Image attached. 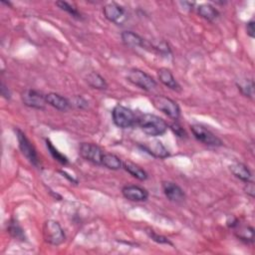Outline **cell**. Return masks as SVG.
<instances>
[{
    "label": "cell",
    "instance_id": "6da1fadb",
    "mask_svg": "<svg viewBox=\"0 0 255 255\" xmlns=\"http://www.w3.org/2000/svg\"><path fill=\"white\" fill-rule=\"evenodd\" d=\"M138 125L141 130L150 137H159L168 131V123L161 117L154 114H142L138 118Z\"/></svg>",
    "mask_w": 255,
    "mask_h": 255
},
{
    "label": "cell",
    "instance_id": "7a4b0ae2",
    "mask_svg": "<svg viewBox=\"0 0 255 255\" xmlns=\"http://www.w3.org/2000/svg\"><path fill=\"white\" fill-rule=\"evenodd\" d=\"M114 124L121 129H130L138 124V118L131 109L117 105L112 112Z\"/></svg>",
    "mask_w": 255,
    "mask_h": 255
},
{
    "label": "cell",
    "instance_id": "3957f363",
    "mask_svg": "<svg viewBox=\"0 0 255 255\" xmlns=\"http://www.w3.org/2000/svg\"><path fill=\"white\" fill-rule=\"evenodd\" d=\"M153 105L159 111L166 114L170 119L176 121L180 117V108L177 103L163 95H156L152 98Z\"/></svg>",
    "mask_w": 255,
    "mask_h": 255
},
{
    "label": "cell",
    "instance_id": "277c9868",
    "mask_svg": "<svg viewBox=\"0 0 255 255\" xmlns=\"http://www.w3.org/2000/svg\"><path fill=\"white\" fill-rule=\"evenodd\" d=\"M127 79L133 85L144 90L151 92L157 87L156 80L147 73L140 70V69H131L127 75Z\"/></svg>",
    "mask_w": 255,
    "mask_h": 255
},
{
    "label": "cell",
    "instance_id": "5b68a950",
    "mask_svg": "<svg viewBox=\"0 0 255 255\" xmlns=\"http://www.w3.org/2000/svg\"><path fill=\"white\" fill-rule=\"evenodd\" d=\"M43 236L47 243L54 246L62 244L66 239V235L60 224L52 220L45 222L43 227Z\"/></svg>",
    "mask_w": 255,
    "mask_h": 255
},
{
    "label": "cell",
    "instance_id": "8992f818",
    "mask_svg": "<svg viewBox=\"0 0 255 255\" xmlns=\"http://www.w3.org/2000/svg\"><path fill=\"white\" fill-rule=\"evenodd\" d=\"M15 132H16L17 141H18L19 149H20L21 153L32 166L38 168L39 167V158H38L37 153H36V150L33 147V144L31 143L29 139L26 137V135L21 130L16 129Z\"/></svg>",
    "mask_w": 255,
    "mask_h": 255
},
{
    "label": "cell",
    "instance_id": "52a82bcc",
    "mask_svg": "<svg viewBox=\"0 0 255 255\" xmlns=\"http://www.w3.org/2000/svg\"><path fill=\"white\" fill-rule=\"evenodd\" d=\"M103 13L108 21L116 25H123L128 19L126 9L122 5L115 2L106 4L103 7Z\"/></svg>",
    "mask_w": 255,
    "mask_h": 255
},
{
    "label": "cell",
    "instance_id": "ba28073f",
    "mask_svg": "<svg viewBox=\"0 0 255 255\" xmlns=\"http://www.w3.org/2000/svg\"><path fill=\"white\" fill-rule=\"evenodd\" d=\"M191 130L195 138L206 145H211V147H221L223 145V142L220 138L201 125H193L191 126Z\"/></svg>",
    "mask_w": 255,
    "mask_h": 255
},
{
    "label": "cell",
    "instance_id": "9c48e42d",
    "mask_svg": "<svg viewBox=\"0 0 255 255\" xmlns=\"http://www.w3.org/2000/svg\"><path fill=\"white\" fill-rule=\"evenodd\" d=\"M21 100L25 106L32 109H37V110H44L47 104L45 95L33 89L23 91L21 94Z\"/></svg>",
    "mask_w": 255,
    "mask_h": 255
},
{
    "label": "cell",
    "instance_id": "30bf717a",
    "mask_svg": "<svg viewBox=\"0 0 255 255\" xmlns=\"http://www.w3.org/2000/svg\"><path fill=\"white\" fill-rule=\"evenodd\" d=\"M80 155L86 161L95 165H102L104 156L103 150L99 145L92 142H82L80 145Z\"/></svg>",
    "mask_w": 255,
    "mask_h": 255
},
{
    "label": "cell",
    "instance_id": "8fae6325",
    "mask_svg": "<svg viewBox=\"0 0 255 255\" xmlns=\"http://www.w3.org/2000/svg\"><path fill=\"white\" fill-rule=\"evenodd\" d=\"M163 191L170 201L177 203L186 199V194L184 190L175 183H172V181H164Z\"/></svg>",
    "mask_w": 255,
    "mask_h": 255
},
{
    "label": "cell",
    "instance_id": "7c38bea8",
    "mask_svg": "<svg viewBox=\"0 0 255 255\" xmlns=\"http://www.w3.org/2000/svg\"><path fill=\"white\" fill-rule=\"evenodd\" d=\"M140 147L144 152H147L148 154H150L153 157L158 158V159H166V158L170 157V153L167 150V148L165 147L161 141H158V140L143 142V143L140 144Z\"/></svg>",
    "mask_w": 255,
    "mask_h": 255
},
{
    "label": "cell",
    "instance_id": "4fadbf2b",
    "mask_svg": "<svg viewBox=\"0 0 255 255\" xmlns=\"http://www.w3.org/2000/svg\"><path fill=\"white\" fill-rule=\"evenodd\" d=\"M122 194L131 201H145L149 198L148 191L139 186H126L123 188Z\"/></svg>",
    "mask_w": 255,
    "mask_h": 255
},
{
    "label": "cell",
    "instance_id": "5bb4252c",
    "mask_svg": "<svg viewBox=\"0 0 255 255\" xmlns=\"http://www.w3.org/2000/svg\"><path fill=\"white\" fill-rule=\"evenodd\" d=\"M159 80L161 83H163L166 87L170 88L172 91L175 92H180L181 87L178 84V82L175 80L174 76L172 75V73L170 72V69L168 68H161L158 73Z\"/></svg>",
    "mask_w": 255,
    "mask_h": 255
},
{
    "label": "cell",
    "instance_id": "9a60e30c",
    "mask_svg": "<svg viewBox=\"0 0 255 255\" xmlns=\"http://www.w3.org/2000/svg\"><path fill=\"white\" fill-rule=\"evenodd\" d=\"M46 103L51 107L57 109L59 111H67L71 106V103L65 97L57 94V93H49L45 95Z\"/></svg>",
    "mask_w": 255,
    "mask_h": 255
},
{
    "label": "cell",
    "instance_id": "2e32d148",
    "mask_svg": "<svg viewBox=\"0 0 255 255\" xmlns=\"http://www.w3.org/2000/svg\"><path fill=\"white\" fill-rule=\"evenodd\" d=\"M123 43L128 47H142L144 48L145 40L141 36L133 31H124L121 34Z\"/></svg>",
    "mask_w": 255,
    "mask_h": 255
},
{
    "label": "cell",
    "instance_id": "e0dca14e",
    "mask_svg": "<svg viewBox=\"0 0 255 255\" xmlns=\"http://www.w3.org/2000/svg\"><path fill=\"white\" fill-rule=\"evenodd\" d=\"M229 169L235 177L244 181V183H247V181H250L252 179L251 170L246 165L242 163H234L229 167Z\"/></svg>",
    "mask_w": 255,
    "mask_h": 255
},
{
    "label": "cell",
    "instance_id": "ac0fdd59",
    "mask_svg": "<svg viewBox=\"0 0 255 255\" xmlns=\"http://www.w3.org/2000/svg\"><path fill=\"white\" fill-rule=\"evenodd\" d=\"M123 168L130 173L132 174L134 177H136L139 180H145L148 179V173L143 169H142L140 166H138L137 164L131 162V161H126L123 162Z\"/></svg>",
    "mask_w": 255,
    "mask_h": 255
},
{
    "label": "cell",
    "instance_id": "d6986e66",
    "mask_svg": "<svg viewBox=\"0 0 255 255\" xmlns=\"http://www.w3.org/2000/svg\"><path fill=\"white\" fill-rule=\"evenodd\" d=\"M198 15L207 20V21H214L216 20L218 17H220V11H218L214 6H212L211 4H200L198 7Z\"/></svg>",
    "mask_w": 255,
    "mask_h": 255
},
{
    "label": "cell",
    "instance_id": "ffe728a7",
    "mask_svg": "<svg viewBox=\"0 0 255 255\" xmlns=\"http://www.w3.org/2000/svg\"><path fill=\"white\" fill-rule=\"evenodd\" d=\"M102 166L105 168L112 170H119L123 168V161L114 154H104L102 159Z\"/></svg>",
    "mask_w": 255,
    "mask_h": 255
},
{
    "label": "cell",
    "instance_id": "44dd1931",
    "mask_svg": "<svg viewBox=\"0 0 255 255\" xmlns=\"http://www.w3.org/2000/svg\"><path fill=\"white\" fill-rule=\"evenodd\" d=\"M86 81H87L88 85L94 89L106 90L108 88V84H107L106 80L100 74H98L97 72L89 73L86 77Z\"/></svg>",
    "mask_w": 255,
    "mask_h": 255
},
{
    "label": "cell",
    "instance_id": "7402d4cb",
    "mask_svg": "<svg viewBox=\"0 0 255 255\" xmlns=\"http://www.w3.org/2000/svg\"><path fill=\"white\" fill-rule=\"evenodd\" d=\"M235 235L238 239L248 243H252L254 240V229L252 227L245 226V227H239V225L235 227Z\"/></svg>",
    "mask_w": 255,
    "mask_h": 255
},
{
    "label": "cell",
    "instance_id": "603a6c76",
    "mask_svg": "<svg viewBox=\"0 0 255 255\" xmlns=\"http://www.w3.org/2000/svg\"><path fill=\"white\" fill-rule=\"evenodd\" d=\"M7 230L9 232V234L17 239V240H20V241H24L26 239V236H25V232L23 230V228L21 227V226L19 225V223L16 221V220H11L8 224V227H7Z\"/></svg>",
    "mask_w": 255,
    "mask_h": 255
},
{
    "label": "cell",
    "instance_id": "cb8c5ba5",
    "mask_svg": "<svg viewBox=\"0 0 255 255\" xmlns=\"http://www.w3.org/2000/svg\"><path fill=\"white\" fill-rule=\"evenodd\" d=\"M238 87V90L241 92L242 95L245 97H248L250 99H253L254 96V82L252 79H245L240 81L236 84Z\"/></svg>",
    "mask_w": 255,
    "mask_h": 255
},
{
    "label": "cell",
    "instance_id": "d4e9b609",
    "mask_svg": "<svg viewBox=\"0 0 255 255\" xmlns=\"http://www.w3.org/2000/svg\"><path fill=\"white\" fill-rule=\"evenodd\" d=\"M56 5L63 11L67 12L68 14H70L72 17H74L78 20H83V15L82 13L73 5H71L70 3L66 2V1H57Z\"/></svg>",
    "mask_w": 255,
    "mask_h": 255
},
{
    "label": "cell",
    "instance_id": "484cf974",
    "mask_svg": "<svg viewBox=\"0 0 255 255\" xmlns=\"http://www.w3.org/2000/svg\"><path fill=\"white\" fill-rule=\"evenodd\" d=\"M46 145H47L49 153L51 154L52 158H53L55 161H57L58 163H60V164L63 165V166H66V165L69 164L68 158H67L65 155H63L62 153H60V152L54 147V144H53L49 140H46Z\"/></svg>",
    "mask_w": 255,
    "mask_h": 255
},
{
    "label": "cell",
    "instance_id": "4316f807",
    "mask_svg": "<svg viewBox=\"0 0 255 255\" xmlns=\"http://www.w3.org/2000/svg\"><path fill=\"white\" fill-rule=\"evenodd\" d=\"M147 234L149 235V237H150L153 241H155V242H157V243H159V244H168V245H171V246L173 245L172 242H171L168 237L157 233L156 231H154V230L151 229V228H148V229H147Z\"/></svg>",
    "mask_w": 255,
    "mask_h": 255
},
{
    "label": "cell",
    "instance_id": "83f0119b",
    "mask_svg": "<svg viewBox=\"0 0 255 255\" xmlns=\"http://www.w3.org/2000/svg\"><path fill=\"white\" fill-rule=\"evenodd\" d=\"M170 130L173 132V134L175 135V136H177L178 138H181V139H184V138H186L188 135H187V132H186V130L181 127L178 123H173V124H171L170 125Z\"/></svg>",
    "mask_w": 255,
    "mask_h": 255
},
{
    "label": "cell",
    "instance_id": "f1b7e54d",
    "mask_svg": "<svg viewBox=\"0 0 255 255\" xmlns=\"http://www.w3.org/2000/svg\"><path fill=\"white\" fill-rule=\"evenodd\" d=\"M255 22L253 19H251L250 21H248L246 23V33L249 36L250 38H254L255 37Z\"/></svg>",
    "mask_w": 255,
    "mask_h": 255
},
{
    "label": "cell",
    "instance_id": "f546056e",
    "mask_svg": "<svg viewBox=\"0 0 255 255\" xmlns=\"http://www.w3.org/2000/svg\"><path fill=\"white\" fill-rule=\"evenodd\" d=\"M244 192H245L248 196H250L251 198H254V196H255V186H254V183H253L252 180L247 181V183H245Z\"/></svg>",
    "mask_w": 255,
    "mask_h": 255
},
{
    "label": "cell",
    "instance_id": "4dcf8cb0",
    "mask_svg": "<svg viewBox=\"0 0 255 255\" xmlns=\"http://www.w3.org/2000/svg\"><path fill=\"white\" fill-rule=\"evenodd\" d=\"M0 92H1V96L6 99V100H10L11 99V92L10 90L5 86V84L2 82L1 85H0Z\"/></svg>",
    "mask_w": 255,
    "mask_h": 255
},
{
    "label": "cell",
    "instance_id": "1f68e13d",
    "mask_svg": "<svg viewBox=\"0 0 255 255\" xmlns=\"http://www.w3.org/2000/svg\"><path fill=\"white\" fill-rule=\"evenodd\" d=\"M74 105L77 107V108H80V109H84L87 107V102L80 96H77L74 98Z\"/></svg>",
    "mask_w": 255,
    "mask_h": 255
},
{
    "label": "cell",
    "instance_id": "d6a6232c",
    "mask_svg": "<svg viewBox=\"0 0 255 255\" xmlns=\"http://www.w3.org/2000/svg\"><path fill=\"white\" fill-rule=\"evenodd\" d=\"M227 227H230V228H235V227L239 225V221L237 220L236 217H234V216L231 215V216H229V217L227 218Z\"/></svg>",
    "mask_w": 255,
    "mask_h": 255
},
{
    "label": "cell",
    "instance_id": "836d02e7",
    "mask_svg": "<svg viewBox=\"0 0 255 255\" xmlns=\"http://www.w3.org/2000/svg\"><path fill=\"white\" fill-rule=\"evenodd\" d=\"M60 172L65 176V177H67L70 181H72V183H75V184H77V180L76 179H74L73 177H71V176H69V174L66 172V171H63V170H60Z\"/></svg>",
    "mask_w": 255,
    "mask_h": 255
}]
</instances>
